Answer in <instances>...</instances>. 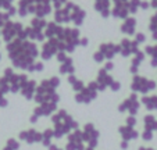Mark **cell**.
<instances>
[{
    "mask_svg": "<svg viewBox=\"0 0 157 150\" xmlns=\"http://www.w3.org/2000/svg\"><path fill=\"white\" fill-rule=\"evenodd\" d=\"M98 131H95V128L92 127V125H86L85 127V132L82 133V138L83 140L89 142V147L92 149V147L96 146V143H98Z\"/></svg>",
    "mask_w": 157,
    "mask_h": 150,
    "instance_id": "1",
    "label": "cell"
},
{
    "mask_svg": "<svg viewBox=\"0 0 157 150\" xmlns=\"http://www.w3.org/2000/svg\"><path fill=\"white\" fill-rule=\"evenodd\" d=\"M20 138L24 139L27 143H33V142L42 140V133H38V132H35V131L29 129V131H27V132H22V133H21Z\"/></svg>",
    "mask_w": 157,
    "mask_h": 150,
    "instance_id": "2",
    "label": "cell"
},
{
    "mask_svg": "<svg viewBox=\"0 0 157 150\" xmlns=\"http://www.w3.org/2000/svg\"><path fill=\"white\" fill-rule=\"evenodd\" d=\"M120 131H121V135L122 138H124V140H129L131 138H136V132H132V129H129V127L127 128H120Z\"/></svg>",
    "mask_w": 157,
    "mask_h": 150,
    "instance_id": "3",
    "label": "cell"
},
{
    "mask_svg": "<svg viewBox=\"0 0 157 150\" xmlns=\"http://www.w3.org/2000/svg\"><path fill=\"white\" fill-rule=\"evenodd\" d=\"M53 132H52L50 129H48L44 133H42V140H43V144L44 146H50V140L52 138H53Z\"/></svg>",
    "mask_w": 157,
    "mask_h": 150,
    "instance_id": "4",
    "label": "cell"
},
{
    "mask_svg": "<svg viewBox=\"0 0 157 150\" xmlns=\"http://www.w3.org/2000/svg\"><path fill=\"white\" fill-rule=\"evenodd\" d=\"M7 147H9V149H11V150H17L18 147H20V144H18L17 140H14V139H10L9 143H7Z\"/></svg>",
    "mask_w": 157,
    "mask_h": 150,
    "instance_id": "5",
    "label": "cell"
},
{
    "mask_svg": "<svg viewBox=\"0 0 157 150\" xmlns=\"http://www.w3.org/2000/svg\"><path fill=\"white\" fill-rule=\"evenodd\" d=\"M4 150H11V149H9V147H6V149H4Z\"/></svg>",
    "mask_w": 157,
    "mask_h": 150,
    "instance_id": "6",
    "label": "cell"
}]
</instances>
